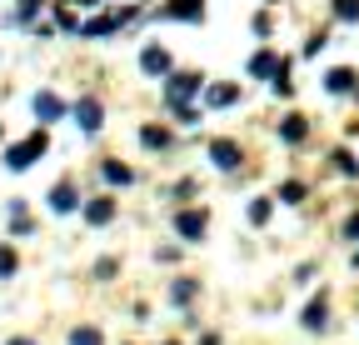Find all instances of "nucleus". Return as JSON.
I'll return each instance as SVG.
<instances>
[{"mask_svg":"<svg viewBox=\"0 0 359 345\" xmlns=\"http://www.w3.org/2000/svg\"><path fill=\"white\" fill-rule=\"evenodd\" d=\"M275 70H280V60H275V51H255V56H250V75H255V80H269V75H275Z\"/></svg>","mask_w":359,"mask_h":345,"instance_id":"nucleus-14","label":"nucleus"},{"mask_svg":"<svg viewBox=\"0 0 359 345\" xmlns=\"http://www.w3.org/2000/svg\"><path fill=\"white\" fill-rule=\"evenodd\" d=\"M165 345H180V340H165Z\"/></svg>","mask_w":359,"mask_h":345,"instance_id":"nucleus-32","label":"nucleus"},{"mask_svg":"<svg viewBox=\"0 0 359 345\" xmlns=\"http://www.w3.org/2000/svg\"><path fill=\"white\" fill-rule=\"evenodd\" d=\"M30 105H35V120H40V125H55L60 115H70V105H65L60 96H50V91H40Z\"/></svg>","mask_w":359,"mask_h":345,"instance_id":"nucleus-4","label":"nucleus"},{"mask_svg":"<svg viewBox=\"0 0 359 345\" xmlns=\"http://www.w3.org/2000/svg\"><path fill=\"white\" fill-rule=\"evenodd\" d=\"M70 345H105V340H100L95 325H75V330H70Z\"/></svg>","mask_w":359,"mask_h":345,"instance_id":"nucleus-21","label":"nucleus"},{"mask_svg":"<svg viewBox=\"0 0 359 345\" xmlns=\"http://www.w3.org/2000/svg\"><path fill=\"white\" fill-rule=\"evenodd\" d=\"M75 6H100V0H75Z\"/></svg>","mask_w":359,"mask_h":345,"instance_id":"nucleus-31","label":"nucleus"},{"mask_svg":"<svg viewBox=\"0 0 359 345\" xmlns=\"http://www.w3.org/2000/svg\"><path fill=\"white\" fill-rule=\"evenodd\" d=\"M140 70L145 75H170V51L165 46H145L140 51Z\"/></svg>","mask_w":359,"mask_h":345,"instance_id":"nucleus-10","label":"nucleus"},{"mask_svg":"<svg viewBox=\"0 0 359 345\" xmlns=\"http://www.w3.org/2000/svg\"><path fill=\"white\" fill-rule=\"evenodd\" d=\"M269 210H275V200H269V195L250 200V226H264V221H269Z\"/></svg>","mask_w":359,"mask_h":345,"instance_id":"nucleus-19","label":"nucleus"},{"mask_svg":"<svg viewBox=\"0 0 359 345\" xmlns=\"http://www.w3.org/2000/svg\"><path fill=\"white\" fill-rule=\"evenodd\" d=\"M304 136H309V120H304V115H285V120H280V141H285V145H299Z\"/></svg>","mask_w":359,"mask_h":345,"instance_id":"nucleus-12","label":"nucleus"},{"mask_svg":"<svg viewBox=\"0 0 359 345\" xmlns=\"http://www.w3.org/2000/svg\"><path fill=\"white\" fill-rule=\"evenodd\" d=\"M299 325H304V330H314V335L330 330V295H314L309 306H304V315H299Z\"/></svg>","mask_w":359,"mask_h":345,"instance_id":"nucleus-5","label":"nucleus"},{"mask_svg":"<svg viewBox=\"0 0 359 345\" xmlns=\"http://www.w3.org/2000/svg\"><path fill=\"white\" fill-rule=\"evenodd\" d=\"M175 230L185 240H205V210H180L175 215Z\"/></svg>","mask_w":359,"mask_h":345,"instance_id":"nucleus-8","label":"nucleus"},{"mask_svg":"<svg viewBox=\"0 0 359 345\" xmlns=\"http://www.w3.org/2000/svg\"><path fill=\"white\" fill-rule=\"evenodd\" d=\"M280 200H285V205H299V200H304V185H299V181H285V185H280Z\"/></svg>","mask_w":359,"mask_h":345,"instance_id":"nucleus-24","label":"nucleus"},{"mask_svg":"<svg viewBox=\"0 0 359 345\" xmlns=\"http://www.w3.org/2000/svg\"><path fill=\"white\" fill-rule=\"evenodd\" d=\"M45 145H50V136H45V131H35V136L20 141V145H11V150H6V170H30V165L45 155Z\"/></svg>","mask_w":359,"mask_h":345,"instance_id":"nucleus-1","label":"nucleus"},{"mask_svg":"<svg viewBox=\"0 0 359 345\" xmlns=\"http://www.w3.org/2000/svg\"><path fill=\"white\" fill-rule=\"evenodd\" d=\"M200 345H219V335H215V330H210V335H205V340H200Z\"/></svg>","mask_w":359,"mask_h":345,"instance_id":"nucleus-30","label":"nucleus"},{"mask_svg":"<svg viewBox=\"0 0 359 345\" xmlns=\"http://www.w3.org/2000/svg\"><path fill=\"white\" fill-rule=\"evenodd\" d=\"M130 15H135V11H120V15H95V20L85 25V35H110V30H120Z\"/></svg>","mask_w":359,"mask_h":345,"instance_id":"nucleus-15","label":"nucleus"},{"mask_svg":"<svg viewBox=\"0 0 359 345\" xmlns=\"http://www.w3.org/2000/svg\"><path fill=\"white\" fill-rule=\"evenodd\" d=\"M165 15H170V20H190V25H200V20H205V0H170Z\"/></svg>","mask_w":359,"mask_h":345,"instance_id":"nucleus-9","label":"nucleus"},{"mask_svg":"<svg viewBox=\"0 0 359 345\" xmlns=\"http://www.w3.org/2000/svg\"><path fill=\"white\" fill-rule=\"evenodd\" d=\"M334 20H359V0H334Z\"/></svg>","mask_w":359,"mask_h":345,"instance_id":"nucleus-25","label":"nucleus"},{"mask_svg":"<svg viewBox=\"0 0 359 345\" xmlns=\"http://www.w3.org/2000/svg\"><path fill=\"white\" fill-rule=\"evenodd\" d=\"M330 160H334V170H339V176H349V181H354V176H359V160H354V155H349V150H334V155H330Z\"/></svg>","mask_w":359,"mask_h":345,"instance_id":"nucleus-20","label":"nucleus"},{"mask_svg":"<svg viewBox=\"0 0 359 345\" xmlns=\"http://www.w3.org/2000/svg\"><path fill=\"white\" fill-rule=\"evenodd\" d=\"M6 345H35V340H30V335H15V340H6Z\"/></svg>","mask_w":359,"mask_h":345,"instance_id":"nucleus-29","label":"nucleus"},{"mask_svg":"<svg viewBox=\"0 0 359 345\" xmlns=\"http://www.w3.org/2000/svg\"><path fill=\"white\" fill-rule=\"evenodd\" d=\"M115 221V200L100 195V200H85V226H110Z\"/></svg>","mask_w":359,"mask_h":345,"instance_id":"nucleus-11","label":"nucleus"},{"mask_svg":"<svg viewBox=\"0 0 359 345\" xmlns=\"http://www.w3.org/2000/svg\"><path fill=\"white\" fill-rule=\"evenodd\" d=\"M200 85H205V75L200 70H180V75H170V85H165V91H170V100H185V96H200Z\"/></svg>","mask_w":359,"mask_h":345,"instance_id":"nucleus-7","label":"nucleus"},{"mask_svg":"<svg viewBox=\"0 0 359 345\" xmlns=\"http://www.w3.org/2000/svg\"><path fill=\"white\" fill-rule=\"evenodd\" d=\"M140 145H150V150H165V145H170V131H160V125H145V131H140Z\"/></svg>","mask_w":359,"mask_h":345,"instance_id":"nucleus-17","label":"nucleus"},{"mask_svg":"<svg viewBox=\"0 0 359 345\" xmlns=\"http://www.w3.org/2000/svg\"><path fill=\"white\" fill-rule=\"evenodd\" d=\"M50 210H55V215H70V210H80V190H75V181H60V185H50Z\"/></svg>","mask_w":359,"mask_h":345,"instance_id":"nucleus-6","label":"nucleus"},{"mask_svg":"<svg viewBox=\"0 0 359 345\" xmlns=\"http://www.w3.org/2000/svg\"><path fill=\"white\" fill-rule=\"evenodd\" d=\"M354 85H359L354 70H330V75H325V91H330V96H349Z\"/></svg>","mask_w":359,"mask_h":345,"instance_id":"nucleus-13","label":"nucleus"},{"mask_svg":"<svg viewBox=\"0 0 359 345\" xmlns=\"http://www.w3.org/2000/svg\"><path fill=\"white\" fill-rule=\"evenodd\" d=\"M275 96H294V85H290V65L275 70Z\"/></svg>","mask_w":359,"mask_h":345,"instance_id":"nucleus-26","label":"nucleus"},{"mask_svg":"<svg viewBox=\"0 0 359 345\" xmlns=\"http://www.w3.org/2000/svg\"><path fill=\"white\" fill-rule=\"evenodd\" d=\"M35 11H40V0H20V11H15V20H20V25H25V20H30V15H35Z\"/></svg>","mask_w":359,"mask_h":345,"instance_id":"nucleus-27","label":"nucleus"},{"mask_svg":"<svg viewBox=\"0 0 359 345\" xmlns=\"http://www.w3.org/2000/svg\"><path fill=\"white\" fill-rule=\"evenodd\" d=\"M344 240H359V215H349V221H344Z\"/></svg>","mask_w":359,"mask_h":345,"instance_id":"nucleus-28","label":"nucleus"},{"mask_svg":"<svg viewBox=\"0 0 359 345\" xmlns=\"http://www.w3.org/2000/svg\"><path fill=\"white\" fill-rule=\"evenodd\" d=\"M15 275V245H0V280Z\"/></svg>","mask_w":359,"mask_h":345,"instance_id":"nucleus-23","label":"nucleus"},{"mask_svg":"<svg viewBox=\"0 0 359 345\" xmlns=\"http://www.w3.org/2000/svg\"><path fill=\"white\" fill-rule=\"evenodd\" d=\"M70 115H75V125H80L85 136H95L100 125H105V105H100L95 96H85V100H75V105H70Z\"/></svg>","mask_w":359,"mask_h":345,"instance_id":"nucleus-2","label":"nucleus"},{"mask_svg":"<svg viewBox=\"0 0 359 345\" xmlns=\"http://www.w3.org/2000/svg\"><path fill=\"white\" fill-rule=\"evenodd\" d=\"M195 290H200L195 280H175V285H170V300H175V306H190V300H195Z\"/></svg>","mask_w":359,"mask_h":345,"instance_id":"nucleus-18","label":"nucleus"},{"mask_svg":"<svg viewBox=\"0 0 359 345\" xmlns=\"http://www.w3.org/2000/svg\"><path fill=\"white\" fill-rule=\"evenodd\" d=\"M240 100V85H215L210 91V105H235Z\"/></svg>","mask_w":359,"mask_h":345,"instance_id":"nucleus-22","label":"nucleus"},{"mask_svg":"<svg viewBox=\"0 0 359 345\" xmlns=\"http://www.w3.org/2000/svg\"><path fill=\"white\" fill-rule=\"evenodd\" d=\"M100 176H105L110 185H135V170L120 165V160H105V165H100Z\"/></svg>","mask_w":359,"mask_h":345,"instance_id":"nucleus-16","label":"nucleus"},{"mask_svg":"<svg viewBox=\"0 0 359 345\" xmlns=\"http://www.w3.org/2000/svg\"><path fill=\"white\" fill-rule=\"evenodd\" d=\"M210 160H215V170H240V160H245V150L235 145V141H210Z\"/></svg>","mask_w":359,"mask_h":345,"instance_id":"nucleus-3","label":"nucleus"}]
</instances>
